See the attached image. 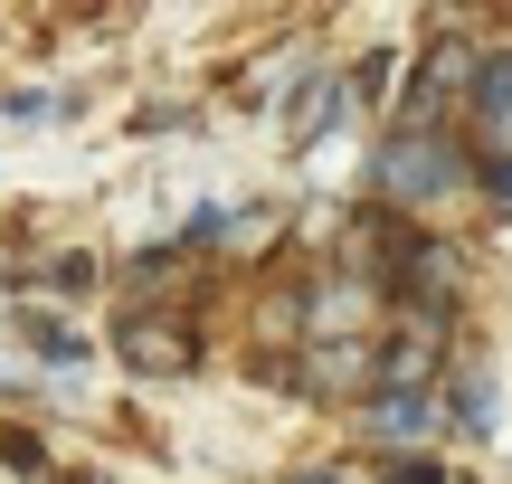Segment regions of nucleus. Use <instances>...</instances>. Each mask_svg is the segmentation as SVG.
Instances as JSON below:
<instances>
[{"mask_svg": "<svg viewBox=\"0 0 512 484\" xmlns=\"http://www.w3.org/2000/svg\"><path fill=\"white\" fill-rule=\"evenodd\" d=\"M380 190L389 200H446V190H456V143H446L437 124H408L399 143L380 152Z\"/></svg>", "mask_w": 512, "mask_h": 484, "instance_id": "f257e3e1", "label": "nucleus"}, {"mask_svg": "<svg viewBox=\"0 0 512 484\" xmlns=\"http://www.w3.org/2000/svg\"><path fill=\"white\" fill-rule=\"evenodd\" d=\"M475 143L494 162V190H512V57L475 67Z\"/></svg>", "mask_w": 512, "mask_h": 484, "instance_id": "f03ea898", "label": "nucleus"}, {"mask_svg": "<svg viewBox=\"0 0 512 484\" xmlns=\"http://www.w3.org/2000/svg\"><path fill=\"white\" fill-rule=\"evenodd\" d=\"M114 342H124L133 371H190V333H171V323H152V314H133Z\"/></svg>", "mask_w": 512, "mask_h": 484, "instance_id": "7ed1b4c3", "label": "nucleus"}, {"mask_svg": "<svg viewBox=\"0 0 512 484\" xmlns=\"http://www.w3.org/2000/svg\"><path fill=\"white\" fill-rule=\"evenodd\" d=\"M427 418H437V409L408 390V399H389V409H380V428H389V437H408V428H427Z\"/></svg>", "mask_w": 512, "mask_h": 484, "instance_id": "20e7f679", "label": "nucleus"}]
</instances>
